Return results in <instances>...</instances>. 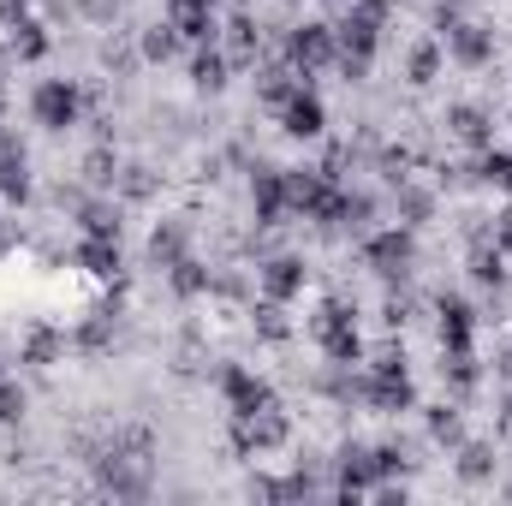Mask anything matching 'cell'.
<instances>
[{
    "mask_svg": "<svg viewBox=\"0 0 512 506\" xmlns=\"http://www.w3.org/2000/svg\"><path fill=\"white\" fill-rule=\"evenodd\" d=\"M376 42H382V6H364V0H352L346 6V18L334 24V60L346 66V78H364L370 72V54H376Z\"/></svg>",
    "mask_w": 512,
    "mask_h": 506,
    "instance_id": "6da1fadb",
    "label": "cell"
},
{
    "mask_svg": "<svg viewBox=\"0 0 512 506\" xmlns=\"http://www.w3.org/2000/svg\"><path fill=\"white\" fill-rule=\"evenodd\" d=\"M358 399H370L376 411H411L417 405V387H411V370H405V352H382L358 376Z\"/></svg>",
    "mask_w": 512,
    "mask_h": 506,
    "instance_id": "7a4b0ae2",
    "label": "cell"
},
{
    "mask_svg": "<svg viewBox=\"0 0 512 506\" xmlns=\"http://www.w3.org/2000/svg\"><path fill=\"white\" fill-rule=\"evenodd\" d=\"M310 334H316V346L328 352V364H358L364 358V340H358V322H352V304L346 298H328L316 316H310Z\"/></svg>",
    "mask_w": 512,
    "mask_h": 506,
    "instance_id": "3957f363",
    "label": "cell"
},
{
    "mask_svg": "<svg viewBox=\"0 0 512 506\" xmlns=\"http://www.w3.org/2000/svg\"><path fill=\"white\" fill-rule=\"evenodd\" d=\"M441 42H447V54H453L459 66H489V60H495V36H489L483 24L459 18V12H441Z\"/></svg>",
    "mask_w": 512,
    "mask_h": 506,
    "instance_id": "277c9868",
    "label": "cell"
},
{
    "mask_svg": "<svg viewBox=\"0 0 512 506\" xmlns=\"http://www.w3.org/2000/svg\"><path fill=\"white\" fill-rule=\"evenodd\" d=\"M334 54H340V48H334V24H298V30L286 36V66H292L298 78L322 72Z\"/></svg>",
    "mask_w": 512,
    "mask_h": 506,
    "instance_id": "5b68a950",
    "label": "cell"
},
{
    "mask_svg": "<svg viewBox=\"0 0 512 506\" xmlns=\"http://www.w3.org/2000/svg\"><path fill=\"white\" fill-rule=\"evenodd\" d=\"M36 126H48V131H66V126H78V114H84V90L78 84H66V78H48V84H36Z\"/></svg>",
    "mask_w": 512,
    "mask_h": 506,
    "instance_id": "8992f818",
    "label": "cell"
},
{
    "mask_svg": "<svg viewBox=\"0 0 512 506\" xmlns=\"http://www.w3.org/2000/svg\"><path fill=\"white\" fill-rule=\"evenodd\" d=\"M286 441V411L280 405H262L251 417H233V453H268V447H280Z\"/></svg>",
    "mask_w": 512,
    "mask_h": 506,
    "instance_id": "52a82bcc",
    "label": "cell"
},
{
    "mask_svg": "<svg viewBox=\"0 0 512 506\" xmlns=\"http://www.w3.org/2000/svg\"><path fill=\"white\" fill-rule=\"evenodd\" d=\"M364 262H370L382 280L405 274V268H411V233H405V227H382V233H370V239H364Z\"/></svg>",
    "mask_w": 512,
    "mask_h": 506,
    "instance_id": "ba28073f",
    "label": "cell"
},
{
    "mask_svg": "<svg viewBox=\"0 0 512 506\" xmlns=\"http://www.w3.org/2000/svg\"><path fill=\"white\" fill-rule=\"evenodd\" d=\"M221 393H227V411H233V417H251V411H262V405H274L268 381L251 376L245 364H227V370H221Z\"/></svg>",
    "mask_w": 512,
    "mask_h": 506,
    "instance_id": "9c48e42d",
    "label": "cell"
},
{
    "mask_svg": "<svg viewBox=\"0 0 512 506\" xmlns=\"http://www.w3.org/2000/svg\"><path fill=\"white\" fill-rule=\"evenodd\" d=\"M251 203H256V221L262 227H280L292 215V197H286V167H262L251 185Z\"/></svg>",
    "mask_w": 512,
    "mask_h": 506,
    "instance_id": "30bf717a",
    "label": "cell"
},
{
    "mask_svg": "<svg viewBox=\"0 0 512 506\" xmlns=\"http://www.w3.org/2000/svg\"><path fill=\"white\" fill-rule=\"evenodd\" d=\"M280 126L292 131V137H316V131L328 126V114H322V96H316L310 84H298V90L280 102Z\"/></svg>",
    "mask_w": 512,
    "mask_h": 506,
    "instance_id": "8fae6325",
    "label": "cell"
},
{
    "mask_svg": "<svg viewBox=\"0 0 512 506\" xmlns=\"http://www.w3.org/2000/svg\"><path fill=\"white\" fill-rule=\"evenodd\" d=\"M256 286H262V298H280V304H292V298L304 292V262H298V256H274V262H262Z\"/></svg>",
    "mask_w": 512,
    "mask_h": 506,
    "instance_id": "7c38bea8",
    "label": "cell"
},
{
    "mask_svg": "<svg viewBox=\"0 0 512 506\" xmlns=\"http://www.w3.org/2000/svg\"><path fill=\"white\" fill-rule=\"evenodd\" d=\"M471 304L465 298H441V358H453V352H471Z\"/></svg>",
    "mask_w": 512,
    "mask_h": 506,
    "instance_id": "4fadbf2b",
    "label": "cell"
},
{
    "mask_svg": "<svg viewBox=\"0 0 512 506\" xmlns=\"http://www.w3.org/2000/svg\"><path fill=\"white\" fill-rule=\"evenodd\" d=\"M447 131H453L465 149H495V120H489L483 108H471V102H459V108L447 114Z\"/></svg>",
    "mask_w": 512,
    "mask_h": 506,
    "instance_id": "5bb4252c",
    "label": "cell"
},
{
    "mask_svg": "<svg viewBox=\"0 0 512 506\" xmlns=\"http://www.w3.org/2000/svg\"><path fill=\"white\" fill-rule=\"evenodd\" d=\"M0 197H12V203L30 197V161L12 137H0Z\"/></svg>",
    "mask_w": 512,
    "mask_h": 506,
    "instance_id": "9a60e30c",
    "label": "cell"
},
{
    "mask_svg": "<svg viewBox=\"0 0 512 506\" xmlns=\"http://www.w3.org/2000/svg\"><path fill=\"white\" fill-rule=\"evenodd\" d=\"M78 268H84V274H96V280H108V274L120 268V239H102V233H90V239L78 245Z\"/></svg>",
    "mask_w": 512,
    "mask_h": 506,
    "instance_id": "2e32d148",
    "label": "cell"
},
{
    "mask_svg": "<svg viewBox=\"0 0 512 506\" xmlns=\"http://www.w3.org/2000/svg\"><path fill=\"white\" fill-rule=\"evenodd\" d=\"M256 54H262V30H256V18L239 12V18L227 24V60H233V66H256Z\"/></svg>",
    "mask_w": 512,
    "mask_h": 506,
    "instance_id": "e0dca14e",
    "label": "cell"
},
{
    "mask_svg": "<svg viewBox=\"0 0 512 506\" xmlns=\"http://www.w3.org/2000/svg\"><path fill=\"white\" fill-rule=\"evenodd\" d=\"M227 48H215V42H203L197 48V60H191V78H197V90H221L227 84Z\"/></svg>",
    "mask_w": 512,
    "mask_h": 506,
    "instance_id": "ac0fdd59",
    "label": "cell"
},
{
    "mask_svg": "<svg viewBox=\"0 0 512 506\" xmlns=\"http://www.w3.org/2000/svg\"><path fill=\"white\" fill-rule=\"evenodd\" d=\"M149 256H155L161 268H173V262H185V227H179V221H167V227H155V239H149Z\"/></svg>",
    "mask_w": 512,
    "mask_h": 506,
    "instance_id": "d6986e66",
    "label": "cell"
},
{
    "mask_svg": "<svg viewBox=\"0 0 512 506\" xmlns=\"http://www.w3.org/2000/svg\"><path fill=\"white\" fill-rule=\"evenodd\" d=\"M471 274H477V280H483V286H507V256L495 251V239H489V245H477V251H471Z\"/></svg>",
    "mask_w": 512,
    "mask_h": 506,
    "instance_id": "ffe728a7",
    "label": "cell"
},
{
    "mask_svg": "<svg viewBox=\"0 0 512 506\" xmlns=\"http://www.w3.org/2000/svg\"><path fill=\"white\" fill-rule=\"evenodd\" d=\"M6 36H12V54H18V60H36V54L48 48V36H42V24H36V18H18Z\"/></svg>",
    "mask_w": 512,
    "mask_h": 506,
    "instance_id": "44dd1931",
    "label": "cell"
},
{
    "mask_svg": "<svg viewBox=\"0 0 512 506\" xmlns=\"http://www.w3.org/2000/svg\"><path fill=\"white\" fill-rule=\"evenodd\" d=\"M256 334L262 340H286V304L280 298H262L256 304Z\"/></svg>",
    "mask_w": 512,
    "mask_h": 506,
    "instance_id": "7402d4cb",
    "label": "cell"
},
{
    "mask_svg": "<svg viewBox=\"0 0 512 506\" xmlns=\"http://www.w3.org/2000/svg\"><path fill=\"white\" fill-rule=\"evenodd\" d=\"M483 185H501V191H512V149H483Z\"/></svg>",
    "mask_w": 512,
    "mask_h": 506,
    "instance_id": "603a6c76",
    "label": "cell"
},
{
    "mask_svg": "<svg viewBox=\"0 0 512 506\" xmlns=\"http://www.w3.org/2000/svg\"><path fill=\"white\" fill-rule=\"evenodd\" d=\"M429 435H435V441H447V447H459V441H465L459 411H447V405H441V411H429Z\"/></svg>",
    "mask_w": 512,
    "mask_h": 506,
    "instance_id": "cb8c5ba5",
    "label": "cell"
},
{
    "mask_svg": "<svg viewBox=\"0 0 512 506\" xmlns=\"http://www.w3.org/2000/svg\"><path fill=\"white\" fill-rule=\"evenodd\" d=\"M489 471H495V453H489V447H465V453H459V477H465V483H483Z\"/></svg>",
    "mask_w": 512,
    "mask_h": 506,
    "instance_id": "d4e9b609",
    "label": "cell"
},
{
    "mask_svg": "<svg viewBox=\"0 0 512 506\" xmlns=\"http://www.w3.org/2000/svg\"><path fill=\"white\" fill-rule=\"evenodd\" d=\"M173 48H179V30H173V24H155V30L143 36V54H149V60H167Z\"/></svg>",
    "mask_w": 512,
    "mask_h": 506,
    "instance_id": "484cf974",
    "label": "cell"
},
{
    "mask_svg": "<svg viewBox=\"0 0 512 506\" xmlns=\"http://www.w3.org/2000/svg\"><path fill=\"white\" fill-rule=\"evenodd\" d=\"M54 352H60V334H54V328H36V334H30V346H24V358H30V364H54Z\"/></svg>",
    "mask_w": 512,
    "mask_h": 506,
    "instance_id": "4316f807",
    "label": "cell"
},
{
    "mask_svg": "<svg viewBox=\"0 0 512 506\" xmlns=\"http://www.w3.org/2000/svg\"><path fill=\"white\" fill-rule=\"evenodd\" d=\"M489 239H495V251H501V256L512 262V203L501 209V215H495V227H489Z\"/></svg>",
    "mask_w": 512,
    "mask_h": 506,
    "instance_id": "83f0119b",
    "label": "cell"
},
{
    "mask_svg": "<svg viewBox=\"0 0 512 506\" xmlns=\"http://www.w3.org/2000/svg\"><path fill=\"white\" fill-rule=\"evenodd\" d=\"M435 66H441V54H435V48H417V54H411V84H429Z\"/></svg>",
    "mask_w": 512,
    "mask_h": 506,
    "instance_id": "f1b7e54d",
    "label": "cell"
},
{
    "mask_svg": "<svg viewBox=\"0 0 512 506\" xmlns=\"http://www.w3.org/2000/svg\"><path fill=\"white\" fill-rule=\"evenodd\" d=\"M24 417V393L12 381H0V423H18Z\"/></svg>",
    "mask_w": 512,
    "mask_h": 506,
    "instance_id": "f546056e",
    "label": "cell"
},
{
    "mask_svg": "<svg viewBox=\"0 0 512 506\" xmlns=\"http://www.w3.org/2000/svg\"><path fill=\"white\" fill-rule=\"evenodd\" d=\"M501 435H507V441H512V399H507V405H501Z\"/></svg>",
    "mask_w": 512,
    "mask_h": 506,
    "instance_id": "4dcf8cb0",
    "label": "cell"
},
{
    "mask_svg": "<svg viewBox=\"0 0 512 506\" xmlns=\"http://www.w3.org/2000/svg\"><path fill=\"white\" fill-rule=\"evenodd\" d=\"M501 381H507V387H512V352H507V358H501Z\"/></svg>",
    "mask_w": 512,
    "mask_h": 506,
    "instance_id": "1f68e13d",
    "label": "cell"
}]
</instances>
